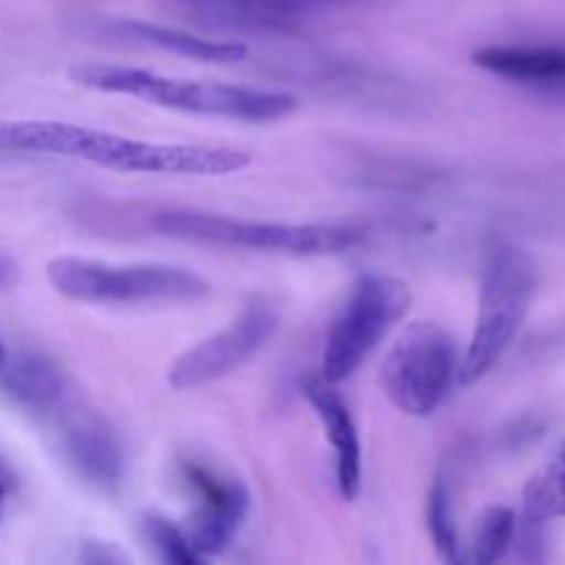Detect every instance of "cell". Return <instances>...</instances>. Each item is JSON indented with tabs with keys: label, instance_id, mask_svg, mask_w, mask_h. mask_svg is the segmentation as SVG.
<instances>
[{
	"label": "cell",
	"instance_id": "14",
	"mask_svg": "<svg viewBox=\"0 0 565 565\" xmlns=\"http://www.w3.org/2000/svg\"><path fill=\"white\" fill-rule=\"evenodd\" d=\"M475 64L519 86L565 94V47H533V44H494L472 55Z\"/></svg>",
	"mask_w": 565,
	"mask_h": 565
},
{
	"label": "cell",
	"instance_id": "1",
	"mask_svg": "<svg viewBox=\"0 0 565 565\" xmlns=\"http://www.w3.org/2000/svg\"><path fill=\"white\" fill-rule=\"evenodd\" d=\"M70 77L77 86H86L92 92L125 94V97L143 99V103L160 105V108L224 116V119L274 121L285 119L298 108V99L285 92L215 81H182V77L160 75V72L141 70V66L86 61V64L70 66Z\"/></svg>",
	"mask_w": 565,
	"mask_h": 565
},
{
	"label": "cell",
	"instance_id": "21",
	"mask_svg": "<svg viewBox=\"0 0 565 565\" xmlns=\"http://www.w3.org/2000/svg\"><path fill=\"white\" fill-rule=\"evenodd\" d=\"M17 489V475H14V469L9 467V463L3 461V458H0V491H3V494H11V491Z\"/></svg>",
	"mask_w": 565,
	"mask_h": 565
},
{
	"label": "cell",
	"instance_id": "13",
	"mask_svg": "<svg viewBox=\"0 0 565 565\" xmlns=\"http://www.w3.org/2000/svg\"><path fill=\"white\" fill-rule=\"evenodd\" d=\"M99 31L132 44L169 50V53L182 55V58L204 61V64H237V61H243L248 55V47L241 42H221V39L196 36V33L180 31V28L158 25V22L125 20V17L103 20L99 22Z\"/></svg>",
	"mask_w": 565,
	"mask_h": 565
},
{
	"label": "cell",
	"instance_id": "6",
	"mask_svg": "<svg viewBox=\"0 0 565 565\" xmlns=\"http://www.w3.org/2000/svg\"><path fill=\"white\" fill-rule=\"evenodd\" d=\"M458 348L434 320H414L392 342L381 367L386 397L408 417H430L458 384Z\"/></svg>",
	"mask_w": 565,
	"mask_h": 565
},
{
	"label": "cell",
	"instance_id": "18",
	"mask_svg": "<svg viewBox=\"0 0 565 565\" xmlns=\"http://www.w3.org/2000/svg\"><path fill=\"white\" fill-rule=\"evenodd\" d=\"M516 513L505 505H491L486 508V513L480 516L478 530H475L472 539V552H469V561L478 565H491L508 555V550L516 541Z\"/></svg>",
	"mask_w": 565,
	"mask_h": 565
},
{
	"label": "cell",
	"instance_id": "16",
	"mask_svg": "<svg viewBox=\"0 0 565 565\" xmlns=\"http://www.w3.org/2000/svg\"><path fill=\"white\" fill-rule=\"evenodd\" d=\"M0 386L11 401L36 414L53 412L64 401V375L58 364L36 351H20L11 359L6 356L0 367Z\"/></svg>",
	"mask_w": 565,
	"mask_h": 565
},
{
	"label": "cell",
	"instance_id": "24",
	"mask_svg": "<svg viewBox=\"0 0 565 565\" xmlns=\"http://www.w3.org/2000/svg\"><path fill=\"white\" fill-rule=\"evenodd\" d=\"M6 356H9V353H6V345H3V340H0V367H3Z\"/></svg>",
	"mask_w": 565,
	"mask_h": 565
},
{
	"label": "cell",
	"instance_id": "4",
	"mask_svg": "<svg viewBox=\"0 0 565 565\" xmlns=\"http://www.w3.org/2000/svg\"><path fill=\"white\" fill-rule=\"evenodd\" d=\"M47 281L58 296L77 303H188L207 296V281L177 265H108L97 259L55 257Z\"/></svg>",
	"mask_w": 565,
	"mask_h": 565
},
{
	"label": "cell",
	"instance_id": "19",
	"mask_svg": "<svg viewBox=\"0 0 565 565\" xmlns=\"http://www.w3.org/2000/svg\"><path fill=\"white\" fill-rule=\"evenodd\" d=\"M428 519L430 541H434L436 552L441 555V561L458 563L461 561V550H458V527H456V511H452V494L450 486L445 478H439L430 489L428 497Z\"/></svg>",
	"mask_w": 565,
	"mask_h": 565
},
{
	"label": "cell",
	"instance_id": "22",
	"mask_svg": "<svg viewBox=\"0 0 565 565\" xmlns=\"http://www.w3.org/2000/svg\"><path fill=\"white\" fill-rule=\"evenodd\" d=\"M11 279H14V265H11L6 257H0V287L9 285Z\"/></svg>",
	"mask_w": 565,
	"mask_h": 565
},
{
	"label": "cell",
	"instance_id": "10",
	"mask_svg": "<svg viewBox=\"0 0 565 565\" xmlns=\"http://www.w3.org/2000/svg\"><path fill=\"white\" fill-rule=\"evenodd\" d=\"M66 461L83 480L103 491H114L125 478V447L114 425L94 408H75L61 425Z\"/></svg>",
	"mask_w": 565,
	"mask_h": 565
},
{
	"label": "cell",
	"instance_id": "8",
	"mask_svg": "<svg viewBox=\"0 0 565 565\" xmlns=\"http://www.w3.org/2000/svg\"><path fill=\"white\" fill-rule=\"evenodd\" d=\"M88 163L125 171V174L230 177L246 169L252 163V154L232 147L143 141V138H130L105 130Z\"/></svg>",
	"mask_w": 565,
	"mask_h": 565
},
{
	"label": "cell",
	"instance_id": "5",
	"mask_svg": "<svg viewBox=\"0 0 565 565\" xmlns=\"http://www.w3.org/2000/svg\"><path fill=\"white\" fill-rule=\"evenodd\" d=\"M408 309L412 290L406 281L386 274L359 276L326 337L320 375L334 386L351 379Z\"/></svg>",
	"mask_w": 565,
	"mask_h": 565
},
{
	"label": "cell",
	"instance_id": "20",
	"mask_svg": "<svg viewBox=\"0 0 565 565\" xmlns=\"http://www.w3.org/2000/svg\"><path fill=\"white\" fill-rule=\"evenodd\" d=\"M141 535L147 541L149 550L158 555V561L171 563V565H196L202 563L199 552L193 550L191 539L185 535V530L171 524L163 516H147L141 522Z\"/></svg>",
	"mask_w": 565,
	"mask_h": 565
},
{
	"label": "cell",
	"instance_id": "7",
	"mask_svg": "<svg viewBox=\"0 0 565 565\" xmlns=\"http://www.w3.org/2000/svg\"><path fill=\"white\" fill-rule=\"evenodd\" d=\"M279 323L281 318L274 301L252 298L241 309V315L230 320L224 329L204 337L196 345L188 348L182 356L174 359L169 375H166L171 390H199V386L226 379L274 340Z\"/></svg>",
	"mask_w": 565,
	"mask_h": 565
},
{
	"label": "cell",
	"instance_id": "23",
	"mask_svg": "<svg viewBox=\"0 0 565 565\" xmlns=\"http://www.w3.org/2000/svg\"><path fill=\"white\" fill-rule=\"evenodd\" d=\"M6 497L9 494H3V491H0V522H3V513H6Z\"/></svg>",
	"mask_w": 565,
	"mask_h": 565
},
{
	"label": "cell",
	"instance_id": "12",
	"mask_svg": "<svg viewBox=\"0 0 565 565\" xmlns=\"http://www.w3.org/2000/svg\"><path fill=\"white\" fill-rule=\"evenodd\" d=\"M210 22L237 31L290 33L320 11L342 6L345 0H191Z\"/></svg>",
	"mask_w": 565,
	"mask_h": 565
},
{
	"label": "cell",
	"instance_id": "17",
	"mask_svg": "<svg viewBox=\"0 0 565 565\" xmlns=\"http://www.w3.org/2000/svg\"><path fill=\"white\" fill-rule=\"evenodd\" d=\"M522 516L530 527L565 519V439L524 486Z\"/></svg>",
	"mask_w": 565,
	"mask_h": 565
},
{
	"label": "cell",
	"instance_id": "15",
	"mask_svg": "<svg viewBox=\"0 0 565 565\" xmlns=\"http://www.w3.org/2000/svg\"><path fill=\"white\" fill-rule=\"evenodd\" d=\"M97 127L70 121H0V152L64 154L88 160L99 141Z\"/></svg>",
	"mask_w": 565,
	"mask_h": 565
},
{
	"label": "cell",
	"instance_id": "9",
	"mask_svg": "<svg viewBox=\"0 0 565 565\" xmlns=\"http://www.w3.org/2000/svg\"><path fill=\"white\" fill-rule=\"evenodd\" d=\"M180 475L191 494L196 497V508L182 530L191 539L199 557L207 561V557L224 552L246 522L248 491L241 480L224 478L196 461H182Z\"/></svg>",
	"mask_w": 565,
	"mask_h": 565
},
{
	"label": "cell",
	"instance_id": "3",
	"mask_svg": "<svg viewBox=\"0 0 565 565\" xmlns=\"http://www.w3.org/2000/svg\"><path fill=\"white\" fill-rule=\"evenodd\" d=\"M152 230L174 241L207 243V246L246 248V252L323 257L340 254L362 241V232L334 224H276V221L230 218L199 210H166L152 218Z\"/></svg>",
	"mask_w": 565,
	"mask_h": 565
},
{
	"label": "cell",
	"instance_id": "2",
	"mask_svg": "<svg viewBox=\"0 0 565 565\" xmlns=\"http://www.w3.org/2000/svg\"><path fill=\"white\" fill-rule=\"evenodd\" d=\"M539 270L516 243H497L486 257L478 318L458 367V386H472L497 367L522 331L533 307Z\"/></svg>",
	"mask_w": 565,
	"mask_h": 565
},
{
	"label": "cell",
	"instance_id": "11",
	"mask_svg": "<svg viewBox=\"0 0 565 565\" xmlns=\"http://www.w3.org/2000/svg\"><path fill=\"white\" fill-rule=\"evenodd\" d=\"M303 395H307L309 406L318 414L326 439L334 450L337 489H340L342 500L353 502L362 491V441H359L351 408L342 401L340 392L334 390V384H329L323 375H309L303 381Z\"/></svg>",
	"mask_w": 565,
	"mask_h": 565
}]
</instances>
